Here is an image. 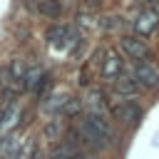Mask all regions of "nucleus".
Returning a JSON list of instances; mask_svg holds the SVG:
<instances>
[{
  "instance_id": "nucleus-1",
  "label": "nucleus",
  "mask_w": 159,
  "mask_h": 159,
  "mask_svg": "<svg viewBox=\"0 0 159 159\" xmlns=\"http://www.w3.org/2000/svg\"><path fill=\"white\" fill-rule=\"evenodd\" d=\"M134 77H137L139 87H144V89H157L159 87V70L152 62H137Z\"/></svg>"
},
{
  "instance_id": "nucleus-2",
  "label": "nucleus",
  "mask_w": 159,
  "mask_h": 159,
  "mask_svg": "<svg viewBox=\"0 0 159 159\" xmlns=\"http://www.w3.org/2000/svg\"><path fill=\"white\" fill-rule=\"evenodd\" d=\"M119 50H122L129 60H134V62H142V60L149 55L147 42H144V40H139V37H129V35L119 40Z\"/></svg>"
},
{
  "instance_id": "nucleus-3",
  "label": "nucleus",
  "mask_w": 159,
  "mask_h": 159,
  "mask_svg": "<svg viewBox=\"0 0 159 159\" xmlns=\"http://www.w3.org/2000/svg\"><path fill=\"white\" fill-rule=\"evenodd\" d=\"M84 104H87V114H99V117H109L112 114L109 102H104V92L97 89V87H92L87 92V102Z\"/></svg>"
},
{
  "instance_id": "nucleus-4",
  "label": "nucleus",
  "mask_w": 159,
  "mask_h": 159,
  "mask_svg": "<svg viewBox=\"0 0 159 159\" xmlns=\"http://www.w3.org/2000/svg\"><path fill=\"white\" fill-rule=\"evenodd\" d=\"M157 25H159V12L157 10H142L139 15H137V20H134V30H137V35H142V37H147V35H152L154 30H157Z\"/></svg>"
},
{
  "instance_id": "nucleus-5",
  "label": "nucleus",
  "mask_w": 159,
  "mask_h": 159,
  "mask_svg": "<svg viewBox=\"0 0 159 159\" xmlns=\"http://www.w3.org/2000/svg\"><path fill=\"white\" fill-rule=\"evenodd\" d=\"M112 117L119 119L122 124H134L142 117V109L134 102H119V104H112Z\"/></svg>"
},
{
  "instance_id": "nucleus-6",
  "label": "nucleus",
  "mask_w": 159,
  "mask_h": 159,
  "mask_svg": "<svg viewBox=\"0 0 159 159\" xmlns=\"http://www.w3.org/2000/svg\"><path fill=\"white\" fill-rule=\"evenodd\" d=\"M99 75H102V80H117V77L122 75V57L109 50V52L104 55L102 65H99Z\"/></svg>"
},
{
  "instance_id": "nucleus-7",
  "label": "nucleus",
  "mask_w": 159,
  "mask_h": 159,
  "mask_svg": "<svg viewBox=\"0 0 159 159\" xmlns=\"http://www.w3.org/2000/svg\"><path fill=\"white\" fill-rule=\"evenodd\" d=\"M82 119H84V122H87V124H89V127H92V129H94V132H97V134H99V137H102L107 144L114 139V132H112L109 117H99V114H84Z\"/></svg>"
},
{
  "instance_id": "nucleus-8",
  "label": "nucleus",
  "mask_w": 159,
  "mask_h": 159,
  "mask_svg": "<svg viewBox=\"0 0 159 159\" xmlns=\"http://www.w3.org/2000/svg\"><path fill=\"white\" fill-rule=\"evenodd\" d=\"M114 92L122 94V97H134V94L139 92V82H137V77L122 72V75L114 80Z\"/></svg>"
},
{
  "instance_id": "nucleus-9",
  "label": "nucleus",
  "mask_w": 159,
  "mask_h": 159,
  "mask_svg": "<svg viewBox=\"0 0 159 159\" xmlns=\"http://www.w3.org/2000/svg\"><path fill=\"white\" fill-rule=\"evenodd\" d=\"M47 40H50L55 47H65V45H70V40H75V37H72L70 27H65V25H55V27L47 30Z\"/></svg>"
},
{
  "instance_id": "nucleus-10",
  "label": "nucleus",
  "mask_w": 159,
  "mask_h": 159,
  "mask_svg": "<svg viewBox=\"0 0 159 159\" xmlns=\"http://www.w3.org/2000/svg\"><path fill=\"white\" fill-rule=\"evenodd\" d=\"M37 12H40L42 17L55 20V17L62 15V5H60V0H40V2H37Z\"/></svg>"
},
{
  "instance_id": "nucleus-11",
  "label": "nucleus",
  "mask_w": 159,
  "mask_h": 159,
  "mask_svg": "<svg viewBox=\"0 0 159 159\" xmlns=\"http://www.w3.org/2000/svg\"><path fill=\"white\" fill-rule=\"evenodd\" d=\"M60 132H62V119H60V117L50 119V122H47V127H45V137L55 142V139H60Z\"/></svg>"
},
{
  "instance_id": "nucleus-12",
  "label": "nucleus",
  "mask_w": 159,
  "mask_h": 159,
  "mask_svg": "<svg viewBox=\"0 0 159 159\" xmlns=\"http://www.w3.org/2000/svg\"><path fill=\"white\" fill-rule=\"evenodd\" d=\"M80 109H82V102L80 99H75V97H70L67 102H65V107H62V117H75V114H80Z\"/></svg>"
},
{
  "instance_id": "nucleus-13",
  "label": "nucleus",
  "mask_w": 159,
  "mask_h": 159,
  "mask_svg": "<svg viewBox=\"0 0 159 159\" xmlns=\"http://www.w3.org/2000/svg\"><path fill=\"white\" fill-rule=\"evenodd\" d=\"M117 20H119V17H114V15H112V17H104V22H102V25H104V30H114V27L119 25Z\"/></svg>"
},
{
  "instance_id": "nucleus-14",
  "label": "nucleus",
  "mask_w": 159,
  "mask_h": 159,
  "mask_svg": "<svg viewBox=\"0 0 159 159\" xmlns=\"http://www.w3.org/2000/svg\"><path fill=\"white\" fill-rule=\"evenodd\" d=\"M89 20H92L89 15H77V22H80L82 27H87V25H89Z\"/></svg>"
},
{
  "instance_id": "nucleus-15",
  "label": "nucleus",
  "mask_w": 159,
  "mask_h": 159,
  "mask_svg": "<svg viewBox=\"0 0 159 159\" xmlns=\"http://www.w3.org/2000/svg\"><path fill=\"white\" fill-rule=\"evenodd\" d=\"M67 159H92V157L84 154V152H77V154H72V157H67Z\"/></svg>"
},
{
  "instance_id": "nucleus-16",
  "label": "nucleus",
  "mask_w": 159,
  "mask_h": 159,
  "mask_svg": "<svg viewBox=\"0 0 159 159\" xmlns=\"http://www.w3.org/2000/svg\"><path fill=\"white\" fill-rule=\"evenodd\" d=\"M84 2H87V7H92V10L99 7V0H84Z\"/></svg>"
},
{
  "instance_id": "nucleus-17",
  "label": "nucleus",
  "mask_w": 159,
  "mask_h": 159,
  "mask_svg": "<svg viewBox=\"0 0 159 159\" xmlns=\"http://www.w3.org/2000/svg\"><path fill=\"white\" fill-rule=\"evenodd\" d=\"M149 2H159V0H149Z\"/></svg>"
}]
</instances>
